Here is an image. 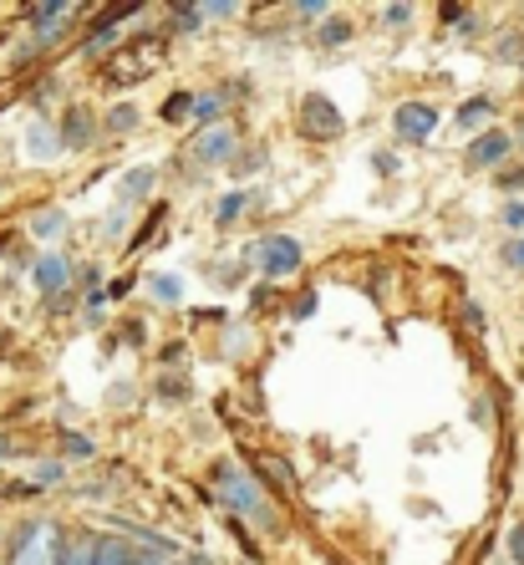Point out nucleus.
<instances>
[{
    "mask_svg": "<svg viewBox=\"0 0 524 565\" xmlns=\"http://www.w3.org/2000/svg\"><path fill=\"white\" fill-rule=\"evenodd\" d=\"M220 494L235 504V510H245V514H260L265 510V504H260V489L249 484L235 463H224V469H220Z\"/></svg>",
    "mask_w": 524,
    "mask_h": 565,
    "instance_id": "nucleus-2",
    "label": "nucleus"
},
{
    "mask_svg": "<svg viewBox=\"0 0 524 565\" xmlns=\"http://www.w3.org/2000/svg\"><path fill=\"white\" fill-rule=\"evenodd\" d=\"M56 565H93V545H66V551L56 555Z\"/></svg>",
    "mask_w": 524,
    "mask_h": 565,
    "instance_id": "nucleus-16",
    "label": "nucleus"
},
{
    "mask_svg": "<svg viewBox=\"0 0 524 565\" xmlns=\"http://www.w3.org/2000/svg\"><path fill=\"white\" fill-rule=\"evenodd\" d=\"M62 143L66 148H87V143H93V118H87V107H72V113H66Z\"/></svg>",
    "mask_w": 524,
    "mask_h": 565,
    "instance_id": "nucleus-8",
    "label": "nucleus"
},
{
    "mask_svg": "<svg viewBox=\"0 0 524 565\" xmlns=\"http://www.w3.org/2000/svg\"><path fill=\"white\" fill-rule=\"evenodd\" d=\"M179 290H184V286H179V280H173V276L153 280V296H158V301H179Z\"/></svg>",
    "mask_w": 524,
    "mask_h": 565,
    "instance_id": "nucleus-17",
    "label": "nucleus"
},
{
    "mask_svg": "<svg viewBox=\"0 0 524 565\" xmlns=\"http://www.w3.org/2000/svg\"><path fill=\"white\" fill-rule=\"evenodd\" d=\"M510 561H514V565H524V525H514V530H510Z\"/></svg>",
    "mask_w": 524,
    "mask_h": 565,
    "instance_id": "nucleus-20",
    "label": "nucleus"
},
{
    "mask_svg": "<svg viewBox=\"0 0 524 565\" xmlns=\"http://www.w3.org/2000/svg\"><path fill=\"white\" fill-rule=\"evenodd\" d=\"M56 555H62V535H56L52 525H36V530L21 535L11 565H56Z\"/></svg>",
    "mask_w": 524,
    "mask_h": 565,
    "instance_id": "nucleus-1",
    "label": "nucleus"
},
{
    "mask_svg": "<svg viewBox=\"0 0 524 565\" xmlns=\"http://www.w3.org/2000/svg\"><path fill=\"white\" fill-rule=\"evenodd\" d=\"M407 15H413V6H387V11H382V21H387V26H403Z\"/></svg>",
    "mask_w": 524,
    "mask_h": 565,
    "instance_id": "nucleus-21",
    "label": "nucleus"
},
{
    "mask_svg": "<svg viewBox=\"0 0 524 565\" xmlns=\"http://www.w3.org/2000/svg\"><path fill=\"white\" fill-rule=\"evenodd\" d=\"M296 265H301V245H296V239L276 235V239H265V245H260V270L286 276V270H296Z\"/></svg>",
    "mask_w": 524,
    "mask_h": 565,
    "instance_id": "nucleus-5",
    "label": "nucleus"
},
{
    "mask_svg": "<svg viewBox=\"0 0 524 565\" xmlns=\"http://www.w3.org/2000/svg\"><path fill=\"white\" fill-rule=\"evenodd\" d=\"M189 113H194V97H189V93H173L169 103H163V118H169V122L189 118Z\"/></svg>",
    "mask_w": 524,
    "mask_h": 565,
    "instance_id": "nucleus-15",
    "label": "nucleus"
},
{
    "mask_svg": "<svg viewBox=\"0 0 524 565\" xmlns=\"http://www.w3.org/2000/svg\"><path fill=\"white\" fill-rule=\"evenodd\" d=\"M346 36H352V31H346V21H331V26H327V41H331V46H336V41H346Z\"/></svg>",
    "mask_w": 524,
    "mask_h": 565,
    "instance_id": "nucleus-26",
    "label": "nucleus"
},
{
    "mask_svg": "<svg viewBox=\"0 0 524 565\" xmlns=\"http://www.w3.org/2000/svg\"><path fill=\"white\" fill-rule=\"evenodd\" d=\"M301 122H306V132H316V138H336L341 132V113L327 103V97H306Z\"/></svg>",
    "mask_w": 524,
    "mask_h": 565,
    "instance_id": "nucleus-6",
    "label": "nucleus"
},
{
    "mask_svg": "<svg viewBox=\"0 0 524 565\" xmlns=\"http://www.w3.org/2000/svg\"><path fill=\"white\" fill-rule=\"evenodd\" d=\"M31 235H36V239H56V235H62V214H36V220H31Z\"/></svg>",
    "mask_w": 524,
    "mask_h": 565,
    "instance_id": "nucleus-14",
    "label": "nucleus"
},
{
    "mask_svg": "<svg viewBox=\"0 0 524 565\" xmlns=\"http://www.w3.org/2000/svg\"><path fill=\"white\" fill-rule=\"evenodd\" d=\"M296 11H301L306 21H316V15H327V0H301V6H296Z\"/></svg>",
    "mask_w": 524,
    "mask_h": 565,
    "instance_id": "nucleus-24",
    "label": "nucleus"
},
{
    "mask_svg": "<svg viewBox=\"0 0 524 565\" xmlns=\"http://www.w3.org/2000/svg\"><path fill=\"white\" fill-rule=\"evenodd\" d=\"M194 158L199 163H224V158H235V128H229V122H214V128H204L194 138Z\"/></svg>",
    "mask_w": 524,
    "mask_h": 565,
    "instance_id": "nucleus-3",
    "label": "nucleus"
},
{
    "mask_svg": "<svg viewBox=\"0 0 524 565\" xmlns=\"http://www.w3.org/2000/svg\"><path fill=\"white\" fill-rule=\"evenodd\" d=\"M504 260H510L514 270H524V239H520V245H510V250H504Z\"/></svg>",
    "mask_w": 524,
    "mask_h": 565,
    "instance_id": "nucleus-27",
    "label": "nucleus"
},
{
    "mask_svg": "<svg viewBox=\"0 0 524 565\" xmlns=\"http://www.w3.org/2000/svg\"><path fill=\"white\" fill-rule=\"evenodd\" d=\"M504 224H510V230H524V204H504Z\"/></svg>",
    "mask_w": 524,
    "mask_h": 565,
    "instance_id": "nucleus-25",
    "label": "nucleus"
},
{
    "mask_svg": "<svg viewBox=\"0 0 524 565\" xmlns=\"http://www.w3.org/2000/svg\"><path fill=\"white\" fill-rule=\"evenodd\" d=\"M245 204H249L245 194H229V199H224V204H220V224H229V220H235L239 210H245Z\"/></svg>",
    "mask_w": 524,
    "mask_h": 565,
    "instance_id": "nucleus-18",
    "label": "nucleus"
},
{
    "mask_svg": "<svg viewBox=\"0 0 524 565\" xmlns=\"http://www.w3.org/2000/svg\"><path fill=\"white\" fill-rule=\"evenodd\" d=\"M93 565H132V555H128V545H118V540H97Z\"/></svg>",
    "mask_w": 524,
    "mask_h": 565,
    "instance_id": "nucleus-11",
    "label": "nucleus"
},
{
    "mask_svg": "<svg viewBox=\"0 0 524 565\" xmlns=\"http://www.w3.org/2000/svg\"><path fill=\"white\" fill-rule=\"evenodd\" d=\"M393 128L403 132V138H428L432 128H438V107H428V103H403L393 113Z\"/></svg>",
    "mask_w": 524,
    "mask_h": 565,
    "instance_id": "nucleus-4",
    "label": "nucleus"
},
{
    "mask_svg": "<svg viewBox=\"0 0 524 565\" xmlns=\"http://www.w3.org/2000/svg\"><path fill=\"white\" fill-rule=\"evenodd\" d=\"M26 153H31V158H41V163H46V158H56V132L46 128V122H31V132H26Z\"/></svg>",
    "mask_w": 524,
    "mask_h": 565,
    "instance_id": "nucleus-10",
    "label": "nucleus"
},
{
    "mask_svg": "<svg viewBox=\"0 0 524 565\" xmlns=\"http://www.w3.org/2000/svg\"><path fill=\"white\" fill-rule=\"evenodd\" d=\"M194 118H220V97H194Z\"/></svg>",
    "mask_w": 524,
    "mask_h": 565,
    "instance_id": "nucleus-19",
    "label": "nucleus"
},
{
    "mask_svg": "<svg viewBox=\"0 0 524 565\" xmlns=\"http://www.w3.org/2000/svg\"><path fill=\"white\" fill-rule=\"evenodd\" d=\"M62 479V463H36V484H56Z\"/></svg>",
    "mask_w": 524,
    "mask_h": 565,
    "instance_id": "nucleus-22",
    "label": "nucleus"
},
{
    "mask_svg": "<svg viewBox=\"0 0 524 565\" xmlns=\"http://www.w3.org/2000/svg\"><path fill=\"white\" fill-rule=\"evenodd\" d=\"M504 153H510V132H484L479 143L469 148V163L473 169H494V163H504Z\"/></svg>",
    "mask_w": 524,
    "mask_h": 565,
    "instance_id": "nucleus-7",
    "label": "nucleus"
},
{
    "mask_svg": "<svg viewBox=\"0 0 524 565\" xmlns=\"http://www.w3.org/2000/svg\"><path fill=\"white\" fill-rule=\"evenodd\" d=\"M6 454H11V444H6V438H0V459H6Z\"/></svg>",
    "mask_w": 524,
    "mask_h": 565,
    "instance_id": "nucleus-28",
    "label": "nucleus"
},
{
    "mask_svg": "<svg viewBox=\"0 0 524 565\" xmlns=\"http://www.w3.org/2000/svg\"><path fill=\"white\" fill-rule=\"evenodd\" d=\"M489 113H494V107H489V103H484V97H473V103H463L459 122H463V128H479V122H484V118H489Z\"/></svg>",
    "mask_w": 524,
    "mask_h": 565,
    "instance_id": "nucleus-13",
    "label": "nucleus"
},
{
    "mask_svg": "<svg viewBox=\"0 0 524 565\" xmlns=\"http://www.w3.org/2000/svg\"><path fill=\"white\" fill-rule=\"evenodd\" d=\"M158 173L153 169H132L128 179H122V199H143L148 194V184H153Z\"/></svg>",
    "mask_w": 524,
    "mask_h": 565,
    "instance_id": "nucleus-12",
    "label": "nucleus"
},
{
    "mask_svg": "<svg viewBox=\"0 0 524 565\" xmlns=\"http://www.w3.org/2000/svg\"><path fill=\"white\" fill-rule=\"evenodd\" d=\"M66 276H72V265L62 260V255H46V260H36V286L52 296V290L66 286Z\"/></svg>",
    "mask_w": 524,
    "mask_h": 565,
    "instance_id": "nucleus-9",
    "label": "nucleus"
},
{
    "mask_svg": "<svg viewBox=\"0 0 524 565\" xmlns=\"http://www.w3.org/2000/svg\"><path fill=\"white\" fill-rule=\"evenodd\" d=\"M132 122H138V113H132V107H118V113H113V128H118V132H128Z\"/></svg>",
    "mask_w": 524,
    "mask_h": 565,
    "instance_id": "nucleus-23",
    "label": "nucleus"
}]
</instances>
